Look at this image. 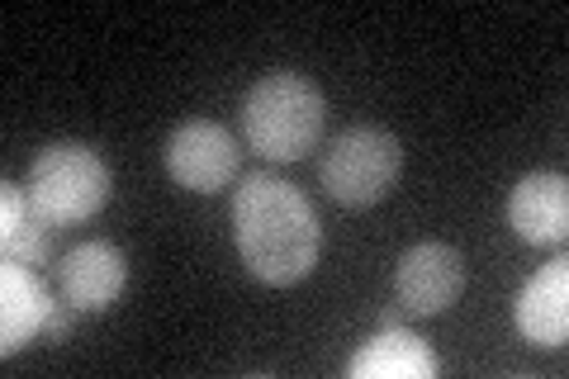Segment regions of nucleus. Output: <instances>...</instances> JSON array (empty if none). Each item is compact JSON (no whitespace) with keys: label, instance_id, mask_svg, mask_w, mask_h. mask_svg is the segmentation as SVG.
<instances>
[{"label":"nucleus","instance_id":"obj_1","mask_svg":"<svg viewBox=\"0 0 569 379\" xmlns=\"http://www.w3.org/2000/svg\"><path fill=\"white\" fill-rule=\"evenodd\" d=\"M233 238L242 266L276 290L309 280L323 257V228L313 219V205L271 171L247 176L233 195Z\"/></svg>","mask_w":569,"mask_h":379},{"label":"nucleus","instance_id":"obj_3","mask_svg":"<svg viewBox=\"0 0 569 379\" xmlns=\"http://www.w3.org/2000/svg\"><path fill=\"white\" fill-rule=\"evenodd\" d=\"M24 190L52 223L71 228V223L96 219V213L110 205L114 176L91 142H48V148L29 161Z\"/></svg>","mask_w":569,"mask_h":379},{"label":"nucleus","instance_id":"obj_5","mask_svg":"<svg viewBox=\"0 0 569 379\" xmlns=\"http://www.w3.org/2000/svg\"><path fill=\"white\" fill-rule=\"evenodd\" d=\"M162 161H167V176L181 190L213 195V190H223L228 180L238 176L242 152H238V138L228 133L223 123L190 119V123H181V129H171L167 148H162Z\"/></svg>","mask_w":569,"mask_h":379},{"label":"nucleus","instance_id":"obj_8","mask_svg":"<svg viewBox=\"0 0 569 379\" xmlns=\"http://www.w3.org/2000/svg\"><path fill=\"white\" fill-rule=\"evenodd\" d=\"M508 228L527 247H556L569 238V186L556 171H531L508 195Z\"/></svg>","mask_w":569,"mask_h":379},{"label":"nucleus","instance_id":"obj_10","mask_svg":"<svg viewBox=\"0 0 569 379\" xmlns=\"http://www.w3.org/2000/svg\"><path fill=\"white\" fill-rule=\"evenodd\" d=\"M52 299L33 266L6 261L0 266V356H20L43 337V322L52 313Z\"/></svg>","mask_w":569,"mask_h":379},{"label":"nucleus","instance_id":"obj_4","mask_svg":"<svg viewBox=\"0 0 569 379\" xmlns=\"http://www.w3.org/2000/svg\"><path fill=\"white\" fill-rule=\"evenodd\" d=\"M399 171H403L399 138L380 129V123H351V129H342L328 142L318 180H323L328 200H337L342 209H376L399 186Z\"/></svg>","mask_w":569,"mask_h":379},{"label":"nucleus","instance_id":"obj_11","mask_svg":"<svg viewBox=\"0 0 569 379\" xmlns=\"http://www.w3.org/2000/svg\"><path fill=\"white\" fill-rule=\"evenodd\" d=\"M58 223L29 200V190H20L14 180L0 186V251L6 261L20 266H48L58 251Z\"/></svg>","mask_w":569,"mask_h":379},{"label":"nucleus","instance_id":"obj_7","mask_svg":"<svg viewBox=\"0 0 569 379\" xmlns=\"http://www.w3.org/2000/svg\"><path fill=\"white\" fill-rule=\"evenodd\" d=\"M129 285V261L114 242H77L58 261V295L77 313H104Z\"/></svg>","mask_w":569,"mask_h":379},{"label":"nucleus","instance_id":"obj_6","mask_svg":"<svg viewBox=\"0 0 569 379\" xmlns=\"http://www.w3.org/2000/svg\"><path fill=\"white\" fill-rule=\"evenodd\" d=\"M466 290V261L447 242H418L408 247L395 266V295L399 309L413 318H437Z\"/></svg>","mask_w":569,"mask_h":379},{"label":"nucleus","instance_id":"obj_2","mask_svg":"<svg viewBox=\"0 0 569 379\" xmlns=\"http://www.w3.org/2000/svg\"><path fill=\"white\" fill-rule=\"evenodd\" d=\"M328 100L299 71H266L242 96L247 148L266 161H299L323 142Z\"/></svg>","mask_w":569,"mask_h":379},{"label":"nucleus","instance_id":"obj_9","mask_svg":"<svg viewBox=\"0 0 569 379\" xmlns=\"http://www.w3.org/2000/svg\"><path fill=\"white\" fill-rule=\"evenodd\" d=\"M518 332L527 347L560 351L569 337V261L556 257L522 285L518 295Z\"/></svg>","mask_w":569,"mask_h":379},{"label":"nucleus","instance_id":"obj_14","mask_svg":"<svg viewBox=\"0 0 569 379\" xmlns=\"http://www.w3.org/2000/svg\"><path fill=\"white\" fill-rule=\"evenodd\" d=\"M380 328H403V309H380Z\"/></svg>","mask_w":569,"mask_h":379},{"label":"nucleus","instance_id":"obj_13","mask_svg":"<svg viewBox=\"0 0 569 379\" xmlns=\"http://www.w3.org/2000/svg\"><path fill=\"white\" fill-rule=\"evenodd\" d=\"M71 328H77V309H71L67 299H58V303H52V313H48V322H43V337L39 341H67Z\"/></svg>","mask_w":569,"mask_h":379},{"label":"nucleus","instance_id":"obj_12","mask_svg":"<svg viewBox=\"0 0 569 379\" xmlns=\"http://www.w3.org/2000/svg\"><path fill=\"white\" fill-rule=\"evenodd\" d=\"M351 379H437L441 360L418 332L408 328H380L376 341H366L347 366Z\"/></svg>","mask_w":569,"mask_h":379}]
</instances>
